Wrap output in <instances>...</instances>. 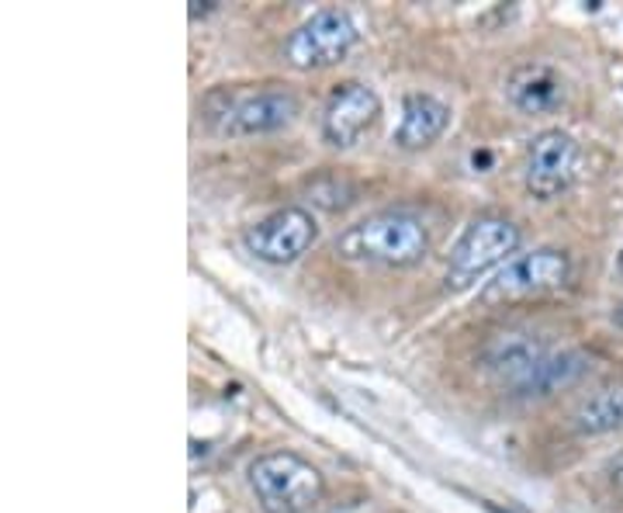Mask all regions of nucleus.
Wrapping results in <instances>:
<instances>
[{"label": "nucleus", "mask_w": 623, "mask_h": 513, "mask_svg": "<svg viewBox=\"0 0 623 513\" xmlns=\"http://www.w3.org/2000/svg\"><path fill=\"white\" fill-rule=\"evenodd\" d=\"M343 261L378 264V268H413L429 253V232L416 212L385 208L361 222H353L337 240Z\"/></svg>", "instance_id": "obj_1"}, {"label": "nucleus", "mask_w": 623, "mask_h": 513, "mask_svg": "<svg viewBox=\"0 0 623 513\" xmlns=\"http://www.w3.org/2000/svg\"><path fill=\"white\" fill-rule=\"evenodd\" d=\"M250 489L263 513H312L326 496V479L295 451H267L250 465Z\"/></svg>", "instance_id": "obj_2"}, {"label": "nucleus", "mask_w": 623, "mask_h": 513, "mask_svg": "<svg viewBox=\"0 0 623 513\" xmlns=\"http://www.w3.org/2000/svg\"><path fill=\"white\" fill-rule=\"evenodd\" d=\"M516 247H520V229L513 219L492 212L474 216L447 256V277H444L447 288L464 292L474 282H482L492 268L513 261L510 253H516Z\"/></svg>", "instance_id": "obj_3"}, {"label": "nucleus", "mask_w": 623, "mask_h": 513, "mask_svg": "<svg viewBox=\"0 0 623 513\" xmlns=\"http://www.w3.org/2000/svg\"><path fill=\"white\" fill-rule=\"evenodd\" d=\"M568 277H571V256L558 247H537L531 253L513 256L510 264H502L492 274V282H485V288L478 292V302L485 309L516 306V302L565 288Z\"/></svg>", "instance_id": "obj_4"}, {"label": "nucleus", "mask_w": 623, "mask_h": 513, "mask_svg": "<svg viewBox=\"0 0 623 513\" xmlns=\"http://www.w3.org/2000/svg\"><path fill=\"white\" fill-rule=\"evenodd\" d=\"M215 108L208 119L226 135H267L281 132L298 119V98L284 87H256V90H229L211 98Z\"/></svg>", "instance_id": "obj_5"}, {"label": "nucleus", "mask_w": 623, "mask_h": 513, "mask_svg": "<svg viewBox=\"0 0 623 513\" xmlns=\"http://www.w3.org/2000/svg\"><path fill=\"white\" fill-rule=\"evenodd\" d=\"M357 42V25L343 8H323L284 39V59L302 74L340 63Z\"/></svg>", "instance_id": "obj_6"}, {"label": "nucleus", "mask_w": 623, "mask_h": 513, "mask_svg": "<svg viewBox=\"0 0 623 513\" xmlns=\"http://www.w3.org/2000/svg\"><path fill=\"white\" fill-rule=\"evenodd\" d=\"M319 240V226H316V216L308 212L302 205H284L277 212L263 216L260 222H253L247 232H243V243L247 250L256 256L263 264H274V268H284V264H295L302 253L312 250V243Z\"/></svg>", "instance_id": "obj_7"}, {"label": "nucleus", "mask_w": 623, "mask_h": 513, "mask_svg": "<svg viewBox=\"0 0 623 513\" xmlns=\"http://www.w3.org/2000/svg\"><path fill=\"white\" fill-rule=\"evenodd\" d=\"M575 171H579V143H575L571 132L544 129L531 139V146H526L523 181H526V192L534 198L550 201L561 192H568V184L575 181Z\"/></svg>", "instance_id": "obj_8"}, {"label": "nucleus", "mask_w": 623, "mask_h": 513, "mask_svg": "<svg viewBox=\"0 0 623 513\" xmlns=\"http://www.w3.org/2000/svg\"><path fill=\"white\" fill-rule=\"evenodd\" d=\"M381 114V98L374 95V87L361 80H343L340 87H332V95L323 108V139L329 146L347 150L361 139Z\"/></svg>", "instance_id": "obj_9"}, {"label": "nucleus", "mask_w": 623, "mask_h": 513, "mask_svg": "<svg viewBox=\"0 0 623 513\" xmlns=\"http://www.w3.org/2000/svg\"><path fill=\"white\" fill-rule=\"evenodd\" d=\"M450 125V108L434 95H405L402 98V119L392 135V143L405 153H416L434 146Z\"/></svg>", "instance_id": "obj_10"}, {"label": "nucleus", "mask_w": 623, "mask_h": 513, "mask_svg": "<svg viewBox=\"0 0 623 513\" xmlns=\"http://www.w3.org/2000/svg\"><path fill=\"white\" fill-rule=\"evenodd\" d=\"M550 351L547 343H540L534 334H502L489 343L485 351V368L489 375L506 389L516 392L523 385V379L531 375L534 364Z\"/></svg>", "instance_id": "obj_11"}, {"label": "nucleus", "mask_w": 623, "mask_h": 513, "mask_svg": "<svg viewBox=\"0 0 623 513\" xmlns=\"http://www.w3.org/2000/svg\"><path fill=\"white\" fill-rule=\"evenodd\" d=\"M506 95L523 114H547L565 105V80L558 77V69L544 63H526L510 77Z\"/></svg>", "instance_id": "obj_12"}, {"label": "nucleus", "mask_w": 623, "mask_h": 513, "mask_svg": "<svg viewBox=\"0 0 623 513\" xmlns=\"http://www.w3.org/2000/svg\"><path fill=\"white\" fill-rule=\"evenodd\" d=\"M589 371V358L579 351H547L531 375L523 379V385L513 395H523V400H544V395H555L568 385H575Z\"/></svg>", "instance_id": "obj_13"}, {"label": "nucleus", "mask_w": 623, "mask_h": 513, "mask_svg": "<svg viewBox=\"0 0 623 513\" xmlns=\"http://www.w3.org/2000/svg\"><path fill=\"white\" fill-rule=\"evenodd\" d=\"M571 427L586 437L620 430L623 427V385H606V389H595L592 395H586L571 413Z\"/></svg>", "instance_id": "obj_14"}, {"label": "nucleus", "mask_w": 623, "mask_h": 513, "mask_svg": "<svg viewBox=\"0 0 623 513\" xmlns=\"http://www.w3.org/2000/svg\"><path fill=\"white\" fill-rule=\"evenodd\" d=\"M606 476H610V482H613L616 489H623V451H620L616 458H610V465H606Z\"/></svg>", "instance_id": "obj_15"}, {"label": "nucleus", "mask_w": 623, "mask_h": 513, "mask_svg": "<svg viewBox=\"0 0 623 513\" xmlns=\"http://www.w3.org/2000/svg\"><path fill=\"white\" fill-rule=\"evenodd\" d=\"M208 11H211V0H190V18L208 14Z\"/></svg>", "instance_id": "obj_16"}, {"label": "nucleus", "mask_w": 623, "mask_h": 513, "mask_svg": "<svg viewBox=\"0 0 623 513\" xmlns=\"http://www.w3.org/2000/svg\"><path fill=\"white\" fill-rule=\"evenodd\" d=\"M613 323L620 326V330H623V298L616 302V306H613Z\"/></svg>", "instance_id": "obj_17"}, {"label": "nucleus", "mask_w": 623, "mask_h": 513, "mask_svg": "<svg viewBox=\"0 0 623 513\" xmlns=\"http://www.w3.org/2000/svg\"><path fill=\"white\" fill-rule=\"evenodd\" d=\"M616 271H620V277H623V250H620V256H616Z\"/></svg>", "instance_id": "obj_18"}]
</instances>
